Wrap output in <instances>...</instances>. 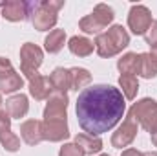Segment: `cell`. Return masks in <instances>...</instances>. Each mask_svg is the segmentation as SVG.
<instances>
[{
    "mask_svg": "<svg viewBox=\"0 0 157 156\" xmlns=\"http://www.w3.org/2000/svg\"><path fill=\"white\" fill-rule=\"evenodd\" d=\"M122 92L112 84H93L78 94L75 112L80 129L90 136L112 130L124 116Z\"/></svg>",
    "mask_w": 157,
    "mask_h": 156,
    "instance_id": "6da1fadb",
    "label": "cell"
},
{
    "mask_svg": "<svg viewBox=\"0 0 157 156\" xmlns=\"http://www.w3.org/2000/svg\"><path fill=\"white\" fill-rule=\"evenodd\" d=\"M64 7V0H33L29 2V20L35 30L48 31L59 20V9Z\"/></svg>",
    "mask_w": 157,
    "mask_h": 156,
    "instance_id": "7a4b0ae2",
    "label": "cell"
},
{
    "mask_svg": "<svg viewBox=\"0 0 157 156\" xmlns=\"http://www.w3.org/2000/svg\"><path fill=\"white\" fill-rule=\"evenodd\" d=\"M130 44V35L122 26H112L108 31L97 35L95 39V50L101 57L110 59L113 55L121 53Z\"/></svg>",
    "mask_w": 157,
    "mask_h": 156,
    "instance_id": "3957f363",
    "label": "cell"
},
{
    "mask_svg": "<svg viewBox=\"0 0 157 156\" xmlns=\"http://www.w3.org/2000/svg\"><path fill=\"white\" fill-rule=\"evenodd\" d=\"M115 15H113V9L106 4H97L95 9L86 15L84 18H80L78 22V28L84 31V33H95V35H101L102 30H106L112 22H113Z\"/></svg>",
    "mask_w": 157,
    "mask_h": 156,
    "instance_id": "277c9868",
    "label": "cell"
},
{
    "mask_svg": "<svg viewBox=\"0 0 157 156\" xmlns=\"http://www.w3.org/2000/svg\"><path fill=\"white\" fill-rule=\"evenodd\" d=\"M130 112H132V116L135 117V121L144 130H148L150 134H155L157 132V101L155 99L144 97V99L133 103Z\"/></svg>",
    "mask_w": 157,
    "mask_h": 156,
    "instance_id": "5b68a950",
    "label": "cell"
},
{
    "mask_svg": "<svg viewBox=\"0 0 157 156\" xmlns=\"http://www.w3.org/2000/svg\"><path fill=\"white\" fill-rule=\"evenodd\" d=\"M152 13L146 6H132L130 13H128V28L132 30L133 35H146L148 28L152 26Z\"/></svg>",
    "mask_w": 157,
    "mask_h": 156,
    "instance_id": "8992f818",
    "label": "cell"
},
{
    "mask_svg": "<svg viewBox=\"0 0 157 156\" xmlns=\"http://www.w3.org/2000/svg\"><path fill=\"white\" fill-rule=\"evenodd\" d=\"M22 84H24V79L15 72L11 61L6 57H0V92L13 94V92L20 90Z\"/></svg>",
    "mask_w": 157,
    "mask_h": 156,
    "instance_id": "52a82bcc",
    "label": "cell"
},
{
    "mask_svg": "<svg viewBox=\"0 0 157 156\" xmlns=\"http://www.w3.org/2000/svg\"><path fill=\"white\" fill-rule=\"evenodd\" d=\"M137 129H139V123L135 121V117L132 116V112L128 110V114H126V117H124L122 125L119 127L117 130L113 132V136H112V145H113L115 149L128 147V145L135 140Z\"/></svg>",
    "mask_w": 157,
    "mask_h": 156,
    "instance_id": "ba28073f",
    "label": "cell"
},
{
    "mask_svg": "<svg viewBox=\"0 0 157 156\" xmlns=\"http://www.w3.org/2000/svg\"><path fill=\"white\" fill-rule=\"evenodd\" d=\"M0 15L9 22H22L29 18V2L26 0H6L0 2Z\"/></svg>",
    "mask_w": 157,
    "mask_h": 156,
    "instance_id": "9c48e42d",
    "label": "cell"
},
{
    "mask_svg": "<svg viewBox=\"0 0 157 156\" xmlns=\"http://www.w3.org/2000/svg\"><path fill=\"white\" fill-rule=\"evenodd\" d=\"M28 81H29V94L37 99V101H44L53 94V86L49 77L40 76L37 70H29V72H22Z\"/></svg>",
    "mask_w": 157,
    "mask_h": 156,
    "instance_id": "30bf717a",
    "label": "cell"
},
{
    "mask_svg": "<svg viewBox=\"0 0 157 156\" xmlns=\"http://www.w3.org/2000/svg\"><path fill=\"white\" fill-rule=\"evenodd\" d=\"M68 117V94L53 92L48 97L46 109H44V119H66Z\"/></svg>",
    "mask_w": 157,
    "mask_h": 156,
    "instance_id": "8fae6325",
    "label": "cell"
},
{
    "mask_svg": "<svg viewBox=\"0 0 157 156\" xmlns=\"http://www.w3.org/2000/svg\"><path fill=\"white\" fill-rule=\"evenodd\" d=\"M44 61V53L37 44L26 42L20 48V72H29V70H39V66Z\"/></svg>",
    "mask_w": 157,
    "mask_h": 156,
    "instance_id": "7c38bea8",
    "label": "cell"
},
{
    "mask_svg": "<svg viewBox=\"0 0 157 156\" xmlns=\"http://www.w3.org/2000/svg\"><path fill=\"white\" fill-rule=\"evenodd\" d=\"M70 136L68 119H44L42 121V138L48 142H62Z\"/></svg>",
    "mask_w": 157,
    "mask_h": 156,
    "instance_id": "4fadbf2b",
    "label": "cell"
},
{
    "mask_svg": "<svg viewBox=\"0 0 157 156\" xmlns=\"http://www.w3.org/2000/svg\"><path fill=\"white\" fill-rule=\"evenodd\" d=\"M20 136L28 145H39L42 138V121L39 119H28L20 125Z\"/></svg>",
    "mask_w": 157,
    "mask_h": 156,
    "instance_id": "5bb4252c",
    "label": "cell"
},
{
    "mask_svg": "<svg viewBox=\"0 0 157 156\" xmlns=\"http://www.w3.org/2000/svg\"><path fill=\"white\" fill-rule=\"evenodd\" d=\"M28 110H29V103H28V97L24 94H15L6 101V112L11 116V119L24 117L28 114Z\"/></svg>",
    "mask_w": 157,
    "mask_h": 156,
    "instance_id": "9a60e30c",
    "label": "cell"
},
{
    "mask_svg": "<svg viewBox=\"0 0 157 156\" xmlns=\"http://www.w3.org/2000/svg\"><path fill=\"white\" fill-rule=\"evenodd\" d=\"M53 92H62L66 94L68 90H71V76L68 68H55L49 76Z\"/></svg>",
    "mask_w": 157,
    "mask_h": 156,
    "instance_id": "2e32d148",
    "label": "cell"
},
{
    "mask_svg": "<svg viewBox=\"0 0 157 156\" xmlns=\"http://www.w3.org/2000/svg\"><path fill=\"white\" fill-rule=\"evenodd\" d=\"M117 68L121 74H126V76H139V70H141V53H126L122 55L117 61Z\"/></svg>",
    "mask_w": 157,
    "mask_h": 156,
    "instance_id": "e0dca14e",
    "label": "cell"
},
{
    "mask_svg": "<svg viewBox=\"0 0 157 156\" xmlns=\"http://www.w3.org/2000/svg\"><path fill=\"white\" fill-rule=\"evenodd\" d=\"M75 143L82 149L84 154H95V153H101V149H102V140L99 136L77 134L75 136Z\"/></svg>",
    "mask_w": 157,
    "mask_h": 156,
    "instance_id": "ac0fdd59",
    "label": "cell"
},
{
    "mask_svg": "<svg viewBox=\"0 0 157 156\" xmlns=\"http://www.w3.org/2000/svg\"><path fill=\"white\" fill-rule=\"evenodd\" d=\"M68 48H70V51H71L73 55H77V57H88V55L93 53L95 44H93L90 39H86V37H78V35H75V37L70 39Z\"/></svg>",
    "mask_w": 157,
    "mask_h": 156,
    "instance_id": "d6986e66",
    "label": "cell"
},
{
    "mask_svg": "<svg viewBox=\"0 0 157 156\" xmlns=\"http://www.w3.org/2000/svg\"><path fill=\"white\" fill-rule=\"evenodd\" d=\"M64 42H66V31L64 30H53L49 31V35L44 40V46H46V51L49 53H59L62 48H64Z\"/></svg>",
    "mask_w": 157,
    "mask_h": 156,
    "instance_id": "ffe728a7",
    "label": "cell"
},
{
    "mask_svg": "<svg viewBox=\"0 0 157 156\" xmlns=\"http://www.w3.org/2000/svg\"><path fill=\"white\" fill-rule=\"evenodd\" d=\"M70 76H71V90H84L90 83H91V74L86 68H70Z\"/></svg>",
    "mask_w": 157,
    "mask_h": 156,
    "instance_id": "44dd1931",
    "label": "cell"
},
{
    "mask_svg": "<svg viewBox=\"0 0 157 156\" xmlns=\"http://www.w3.org/2000/svg\"><path fill=\"white\" fill-rule=\"evenodd\" d=\"M119 86L122 88V96L126 99H135L137 96V90H139V81L137 76H126V74H121L119 77Z\"/></svg>",
    "mask_w": 157,
    "mask_h": 156,
    "instance_id": "7402d4cb",
    "label": "cell"
},
{
    "mask_svg": "<svg viewBox=\"0 0 157 156\" xmlns=\"http://www.w3.org/2000/svg\"><path fill=\"white\" fill-rule=\"evenodd\" d=\"M139 76L144 79H154L157 77V63L150 53H141V70Z\"/></svg>",
    "mask_w": 157,
    "mask_h": 156,
    "instance_id": "603a6c76",
    "label": "cell"
},
{
    "mask_svg": "<svg viewBox=\"0 0 157 156\" xmlns=\"http://www.w3.org/2000/svg\"><path fill=\"white\" fill-rule=\"evenodd\" d=\"M0 143H2V147H4L6 151H9V153H17V151L20 149V140H18V136L13 134L11 130H6V132L0 134Z\"/></svg>",
    "mask_w": 157,
    "mask_h": 156,
    "instance_id": "cb8c5ba5",
    "label": "cell"
},
{
    "mask_svg": "<svg viewBox=\"0 0 157 156\" xmlns=\"http://www.w3.org/2000/svg\"><path fill=\"white\" fill-rule=\"evenodd\" d=\"M59 156H84V153H82V149L78 147L77 143H66L60 149Z\"/></svg>",
    "mask_w": 157,
    "mask_h": 156,
    "instance_id": "d4e9b609",
    "label": "cell"
},
{
    "mask_svg": "<svg viewBox=\"0 0 157 156\" xmlns=\"http://www.w3.org/2000/svg\"><path fill=\"white\" fill-rule=\"evenodd\" d=\"M146 44L154 50V48H157V20H154L152 22V26L148 28V31H146Z\"/></svg>",
    "mask_w": 157,
    "mask_h": 156,
    "instance_id": "484cf974",
    "label": "cell"
},
{
    "mask_svg": "<svg viewBox=\"0 0 157 156\" xmlns=\"http://www.w3.org/2000/svg\"><path fill=\"white\" fill-rule=\"evenodd\" d=\"M6 130H11V116L6 110H0V134Z\"/></svg>",
    "mask_w": 157,
    "mask_h": 156,
    "instance_id": "4316f807",
    "label": "cell"
},
{
    "mask_svg": "<svg viewBox=\"0 0 157 156\" xmlns=\"http://www.w3.org/2000/svg\"><path fill=\"white\" fill-rule=\"evenodd\" d=\"M121 156H143V153L137 151V149H126V151H122Z\"/></svg>",
    "mask_w": 157,
    "mask_h": 156,
    "instance_id": "83f0119b",
    "label": "cell"
},
{
    "mask_svg": "<svg viewBox=\"0 0 157 156\" xmlns=\"http://www.w3.org/2000/svg\"><path fill=\"white\" fill-rule=\"evenodd\" d=\"M150 55L154 57V61H155V63H157V48H154V50L150 51Z\"/></svg>",
    "mask_w": 157,
    "mask_h": 156,
    "instance_id": "f1b7e54d",
    "label": "cell"
},
{
    "mask_svg": "<svg viewBox=\"0 0 157 156\" xmlns=\"http://www.w3.org/2000/svg\"><path fill=\"white\" fill-rule=\"evenodd\" d=\"M143 156H157L155 151H148V153H143Z\"/></svg>",
    "mask_w": 157,
    "mask_h": 156,
    "instance_id": "f546056e",
    "label": "cell"
},
{
    "mask_svg": "<svg viewBox=\"0 0 157 156\" xmlns=\"http://www.w3.org/2000/svg\"><path fill=\"white\" fill-rule=\"evenodd\" d=\"M152 143L157 147V132H155V134H152Z\"/></svg>",
    "mask_w": 157,
    "mask_h": 156,
    "instance_id": "4dcf8cb0",
    "label": "cell"
},
{
    "mask_svg": "<svg viewBox=\"0 0 157 156\" xmlns=\"http://www.w3.org/2000/svg\"><path fill=\"white\" fill-rule=\"evenodd\" d=\"M99 156H110V154H99Z\"/></svg>",
    "mask_w": 157,
    "mask_h": 156,
    "instance_id": "1f68e13d",
    "label": "cell"
},
{
    "mask_svg": "<svg viewBox=\"0 0 157 156\" xmlns=\"http://www.w3.org/2000/svg\"><path fill=\"white\" fill-rule=\"evenodd\" d=\"M0 105H2V96H0Z\"/></svg>",
    "mask_w": 157,
    "mask_h": 156,
    "instance_id": "d6a6232c",
    "label": "cell"
}]
</instances>
